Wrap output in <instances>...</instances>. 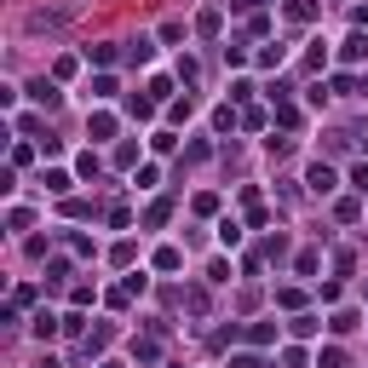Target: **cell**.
<instances>
[{
    "label": "cell",
    "mask_w": 368,
    "mask_h": 368,
    "mask_svg": "<svg viewBox=\"0 0 368 368\" xmlns=\"http://www.w3.org/2000/svg\"><path fill=\"white\" fill-rule=\"evenodd\" d=\"M316 362H322V368H345V351H340V345H328V351H322Z\"/></svg>",
    "instance_id": "obj_31"
},
{
    "label": "cell",
    "mask_w": 368,
    "mask_h": 368,
    "mask_svg": "<svg viewBox=\"0 0 368 368\" xmlns=\"http://www.w3.org/2000/svg\"><path fill=\"white\" fill-rule=\"evenodd\" d=\"M156 178H161V167H156V161H150V167H138V173H132V184H138V190H156Z\"/></svg>",
    "instance_id": "obj_18"
},
{
    "label": "cell",
    "mask_w": 368,
    "mask_h": 368,
    "mask_svg": "<svg viewBox=\"0 0 368 368\" xmlns=\"http://www.w3.org/2000/svg\"><path fill=\"white\" fill-rule=\"evenodd\" d=\"M288 328H294L299 340H311V334H316V316H294V322H288Z\"/></svg>",
    "instance_id": "obj_30"
},
{
    "label": "cell",
    "mask_w": 368,
    "mask_h": 368,
    "mask_svg": "<svg viewBox=\"0 0 368 368\" xmlns=\"http://www.w3.org/2000/svg\"><path fill=\"white\" fill-rule=\"evenodd\" d=\"M305 64H311V69H322V64H328V40H311V52H305Z\"/></svg>",
    "instance_id": "obj_20"
},
{
    "label": "cell",
    "mask_w": 368,
    "mask_h": 368,
    "mask_svg": "<svg viewBox=\"0 0 368 368\" xmlns=\"http://www.w3.org/2000/svg\"><path fill=\"white\" fill-rule=\"evenodd\" d=\"M305 184H311V196H334V190H340V173H334L328 161H311V167H305Z\"/></svg>",
    "instance_id": "obj_2"
},
{
    "label": "cell",
    "mask_w": 368,
    "mask_h": 368,
    "mask_svg": "<svg viewBox=\"0 0 368 368\" xmlns=\"http://www.w3.org/2000/svg\"><path fill=\"white\" fill-rule=\"evenodd\" d=\"M110 334H115V328H110V322H98V328H92V334H86V357H104V345H110Z\"/></svg>",
    "instance_id": "obj_9"
},
{
    "label": "cell",
    "mask_w": 368,
    "mask_h": 368,
    "mask_svg": "<svg viewBox=\"0 0 368 368\" xmlns=\"http://www.w3.org/2000/svg\"><path fill=\"white\" fill-rule=\"evenodd\" d=\"M75 173H81V178H92V173H98V156L81 150V156H75Z\"/></svg>",
    "instance_id": "obj_23"
},
{
    "label": "cell",
    "mask_w": 368,
    "mask_h": 368,
    "mask_svg": "<svg viewBox=\"0 0 368 368\" xmlns=\"http://www.w3.org/2000/svg\"><path fill=\"white\" fill-rule=\"evenodd\" d=\"M224 368H265V357H253V351H236V357H230Z\"/></svg>",
    "instance_id": "obj_26"
},
{
    "label": "cell",
    "mask_w": 368,
    "mask_h": 368,
    "mask_svg": "<svg viewBox=\"0 0 368 368\" xmlns=\"http://www.w3.org/2000/svg\"><path fill=\"white\" fill-rule=\"evenodd\" d=\"M357 322H362L357 311H334V316H328V328H334V334H351V328H357Z\"/></svg>",
    "instance_id": "obj_14"
},
{
    "label": "cell",
    "mask_w": 368,
    "mask_h": 368,
    "mask_svg": "<svg viewBox=\"0 0 368 368\" xmlns=\"http://www.w3.org/2000/svg\"><path fill=\"white\" fill-rule=\"evenodd\" d=\"M98 368H121V362H115V357H104V362H98Z\"/></svg>",
    "instance_id": "obj_37"
},
{
    "label": "cell",
    "mask_w": 368,
    "mask_h": 368,
    "mask_svg": "<svg viewBox=\"0 0 368 368\" xmlns=\"http://www.w3.org/2000/svg\"><path fill=\"white\" fill-rule=\"evenodd\" d=\"M196 29H202V35H219V12H213V6H207V12H202V18H196Z\"/></svg>",
    "instance_id": "obj_33"
},
{
    "label": "cell",
    "mask_w": 368,
    "mask_h": 368,
    "mask_svg": "<svg viewBox=\"0 0 368 368\" xmlns=\"http://www.w3.org/2000/svg\"><path fill=\"white\" fill-rule=\"evenodd\" d=\"M357 92H362V98H368V75H357Z\"/></svg>",
    "instance_id": "obj_36"
},
{
    "label": "cell",
    "mask_w": 368,
    "mask_h": 368,
    "mask_svg": "<svg viewBox=\"0 0 368 368\" xmlns=\"http://www.w3.org/2000/svg\"><path fill=\"white\" fill-rule=\"evenodd\" d=\"M35 368H58V357H40V362H35Z\"/></svg>",
    "instance_id": "obj_35"
},
{
    "label": "cell",
    "mask_w": 368,
    "mask_h": 368,
    "mask_svg": "<svg viewBox=\"0 0 368 368\" xmlns=\"http://www.w3.org/2000/svg\"><path fill=\"white\" fill-rule=\"evenodd\" d=\"M156 58V46L144 40V35H138V40H127V64H150Z\"/></svg>",
    "instance_id": "obj_10"
},
{
    "label": "cell",
    "mask_w": 368,
    "mask_h": 368,
    "mask_svg": "<svg viewBox=\"0 0 368 368\" xmlns=\"http://www.w3.org/2000/svg\"><path fill=\"white\" fill-rule=\"evenodd\" d=\"M219 242L236 248V242H242V224H236V219H219Z\"/></svg>",
    "instance_id": "obj_16"
},
{
    "label": "cell",
    "mask_w": 368,
    "mask_h": 368,
    "mask_svg": "<svg viewBox=\"0 0 368 368\" xmlns=\"http://www.w3.org/2000/svg\"><path fill=\"white\" fill-rule=\"evenodd\" d=\"M69 184H75V178H69L64 167H46V173H40V190H46V196H69Z\"/></svg>",
    "instance_id": "obj_6"
},
{
    "label": "cell",
    "mask_w": 368,
    "mask_h": 368,
    "mask_svg": "<svg viewBox=\"0 0 368 368\" xmlns=\"http://www.w3.org/2000/svg\"><path fill=\"white\" fill-rule=\"evenodd\" d=\"M340 58H345V64H362V58H368V35H362V29L340 40Z\"/></svg>",
    "instance_id": "obj_7"
},
{
    "label": "cell",
    "mask_w": 368,
    "mask_h": 368,
    "mask_svg": "<svg viewBox=\"0 0 368 368\" xmlns=\"http://www.w3.org/2000/svg\"><path fill=\"white\" fill-rule=\"evenodd\" d=\"M29 98H35V104H40V110H46V115H52V110H58V104H64V92H58V86H52V81H46V75H40V81H29Z\"/></svg>",
    "instance_id": "obj_4"
},
{
    "label": "cell",
    "mask_w": 368,
    "mask_h": 368,
    "mask_svg": "<svg viewBox=\"0 0 368 368\" xmlns=\"http://www.w3.org/2000/svg\"><path fill=\"white\" fill-rule=\"evenodd\" d=\"M115 132H121V115H110L104 104L86 115V138H92V144H115Z\"/></svg>",
    "instance_id": "obj_1"
},
{
    "label": "cell",
    "mask_w": 368,
    "mask_h": 368,
    "mask_svg": "<svg viewBox=\"0 0 368 368\" xmlns=\"http://www.w3.org/2000/svg\"><path fill=\"white\" fill-rule=\"evenodd\" d=\"M29 219H35L29 207H12V213H6V224H12V236H23V230H29Z\"/></svg>",
    "instance_id": "obj_19"
},
{
    "label": "cell",
    "mask_w": 368,
    "mask_h": 368,
    "mask_svg": "<svg viewBox=\"0 0 368 368\" xmlns=\"http://www.w3.org/2000/svg\"><path fill=\"white\" fill-rule=\"evenodd\" d=\"M115 92H121V81H115L110 69H98V75H92V81H86V98H92V104H110V98H115Z\"/></svg>",
    "instance_id": "obj_3"
},
{
    "label": "cell",
    "mask_w": 368,
    "mask_h": 368,
    "mask_svg": "<svg viewBox=\"0 0 368 368\" xmlns=\"http://www.w3.org/2000/svg\"><path fill=\"white\" fill-rule=\"evenodd\" d=\"M69 299H75V305H92V299H98V288H92V282H75Z\"/></svg>",
    "instance_id": "obj_25"
},
{
    "label": "cell",
    "mask_w": 368,
    "mask_h": 368,
    "mask_svg": "<svg viewBox=\"0 0 368 368\" xmlns=\"http://www.w3.org/2000/svg\"><path fill=\"white\" fill-rule=\"evenodd\" d=\"M184 305H190L196 316H207V294H202V288H190V294H184Z\"/></svg>",
    "instance_id": "obj_32"
},
{
    "label": "cell",
    "mask_w": 368,
    "mask_h": 368,
    "mask_svg": "<svg viewBox=\"0 0 368 368\" xmlns=\"http://www.w3.org/2000/svg\"><path fill=\"white\" fill-rule=\"evenodd\" d=\"M351 18H357V29H368V0H362V6H357Z\"/></svg>",
    "instance_id": "obj_34"
},
{
    "label": "cell",
    "mask_w": 368,
    "mask_h": 368,
    "mask_svg": "<svg viewBox=\"0 0 368 368\" xmlns=\"http://www.w3.org/2000/svg\"><path fill=\"white\" fill-rule=\"evenodd\" d=\"M86 64H98V69H110V64H115V46H110V40H98V46H86Z\"/></svg>",
    "instance_id": "obj_11"
},
{
    "label": "cell",
    "mask_w": 368,
    "mask_h": 368,
    "mask_svg": "<svg viewBox=\"0 0 368 368\" xmlns=\"http://www.w3.org/2000/svg\"><path fill=\"white\" fill-rule=\"evenodd\" d=\"M127 115H132V121H150V115H156V98H138V92H132V98H127Z\"/></svg>",
    "instance_id": "obj_12"
},
{
    "label": "cell",
    "mask_w": 368,
    "mask_h": 368,
    "mask_svg": "<svg viewBox=\"0 0 368 368\" xmlns=\"http://www.w3.org/2000/svg\"><path fill=\"white\" fill-rule=\"evenodd\" d=\"M167 213H173V202H150V213H144V224H167Z\"/></svg>",
    "instance_id": "obj_28"
},
{
    "label": "cell",
    "mask_w": 368,
    "mask_h": 368,
    "mask_svg": "<svg viewBox=\"0 0 368 368\" xmlns=\"http://www.w3.org/2000/svg\"><path fill=\"white\" fill-rule=\"evenodd\" d=\"M29 328H35V340H58L64 316H58V311H35V316H29Z\"/></svg>",
    "instance_id": "obj_5"
},
{
    "label": "cell",
    "mask_w": 368,
    "mask_h": 368,
    "mask_svg": "<svg viewBox=\"0 0 368 368\" xmlns=\"http://www.w3.org/2000/svg\"><path fill=\"white\" fill-rule=\"evenodd\" d=\"M69 282V259H52L46 265V288H64Z\"/></svg>",
    "instance_id": "obj_13"
},
{
    "label": "cell",
    "mask_w": 368,
    "mask_h": 368,
    "mask_svg": "<svg viewBox=\"0 0 368 368\" xmlns=\"http://www.w3.org/2000/svg\"><path fill=\"white\" fill-rule=\"evenodd\" d=\"M132 357H138V362H156V357H161V345H156V340H138V345H132Z\"/></svg>",
    "instance_id": "obj_21"
},
{
    "label": "cell",
    "mask_w": 368,
    "mask_h": 368,
    "mask_svg": "<svg viewBox=\"0 0 368 368\" xmlns=\"http://www.w3.org/2000/svg\"><path fill=\"white\" fill-rule=\"evenodd\" d=\"M288 52H282V46H265V52H259V69H276V64H282Z\"/></svg>",
    "instance_id": "obj_29"
},
{
    "label": "cell",
    "mask_w": 368,
    "mask_h": 368,
    "mask_svg": "<svg viewBox=\"0 0 368 368\" xmlns=\"http://www.w3.org/2000/svg\"><path fill=\"white\" fill-rule=\"evenodd\" d=\"M213 127H219V132H230V127H236V110L219 104V110H213Z\"/></svg>",
    "instance_id": "obj_22"
},
{
    "label": "cell",
    "mask_w": 368,
    "mask_h": 368,
    "mask_svg": "<svg viewBox=\"0 0 368 368\" xmlns=\"http://www.w3.org/2000/svg\"><path fill=\"white\" fill-rule=\"evenodd\" d=\"M224 64H236V69H242V64H248V46H242V40H230V46H224Z\"/></svg>",
    "instance_id": "obj_27"
},
{
    "label": "cell",
    "mask_w": 368,
    "mask_h": 368,
    "mask_svg": "<svg viewBox=\"0 0 368 368\" xmlns=\"http://www.w3.org/2000/svg\"><path fill=\"white\" fill-rule=\"evenodd\" d=\"M288 18H294V23H311V18H316V0H288Z\"/></svg>",
    "instance_id": "obj_15"
},
{
    "label": "cell",
    "mask_w": 368,
    "mask_h": 368,
    "mask_svg": "<svg viewBox=\"0 0 368 368\" xmlns=\"http://www.w3.org/2000/svg\"><path fill=\"white\" fill-rule=\"evenodd\" d=\"M351 190H357V196H368V161H357V167H351Z\"/></svg>",
    "instance_id": "obj_24"
},
{
    "label": "cell",
    "mask_w": 368,
    "mask_h": 368,
    "mask_svg": "<svg viewBox=\"0 0 368 368\" xmlns=\"http://www.w3.org/2000/svg\"><path fill=\"white\" fill-rule=\"evenodd\" d=\"M178 265H184L178 248H156V270H178Z\"/></svg>",
    "instance_id": "obj_17"
},
{
    "label": "cell",
    "mask_w": 368,
    "mask_h": 368,
    "mask_svg": "<svg viewBox=\"0 0 368 368\" xmlns=\"http://www.w3.org/2000/svg\"><path fill=\"white\" fill-rule=\"evenodd\" d=\"M276 334H282V328H276V322L265 316V322H253V328H248V345H259V351H265V345H276Z\"/></svg>",
    "instance_id": "obj_8"
}]
</instances>
